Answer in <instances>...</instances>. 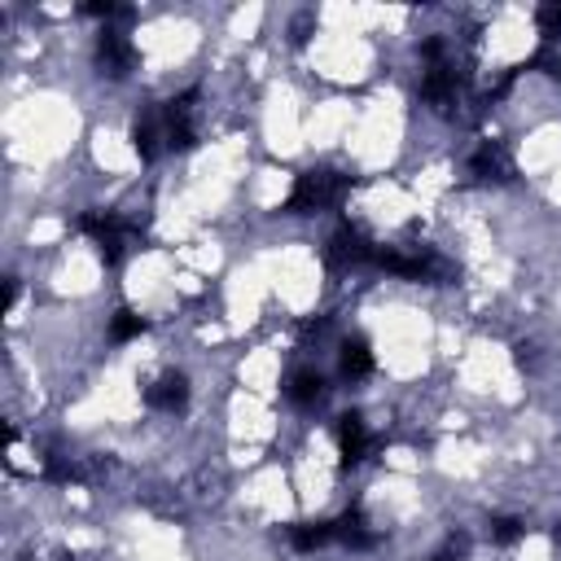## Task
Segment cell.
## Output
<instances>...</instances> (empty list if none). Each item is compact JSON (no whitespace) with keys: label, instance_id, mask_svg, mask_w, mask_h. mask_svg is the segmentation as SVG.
<instances>
[{"label":"cell","instance_id":"obj_1","mask_svg":"<svg viewBox=\"0 0 561 561\" xmlns=\"http://www.w3.org/2000/svg\"><path fill=\"white\" fill-rule=\"evenodd\" d=\"M140 403H145L153 416L175 421V416H184L188 403H193V377H188L184 368H175V364H158V368L145 373V381H140Z\"/></svg>","mask_w":561,"mask_h":561},{"label":"cell","instance_id":"obj_2","mask_svg":"<svg viewBox=\"0 0 561 561\" xmlns=\"http://www.w3.org/2000/svg\"><path fill=\"white\" fill-rule=\"evenodd\" d=\"M140 333H149V316H145V311H136V307H114V311L105 316V342H110V346H127V342H136Z\"/></svg>","mask_w":561,"mask_h":561},{"label":"cell","instance_id":"obj_3","mask_svg":"<svg viewBox=\"0 0 561 561\" xmlns=\"http://www.w3.org/2000/svg\"><path fill=\"white\" fill-rule=\"evenodd\" d=\"M535 35H539V48L561 53V4H539L535 9Z\"/></svg>","mask_w":561,"mask_h":561}]
</instances>
